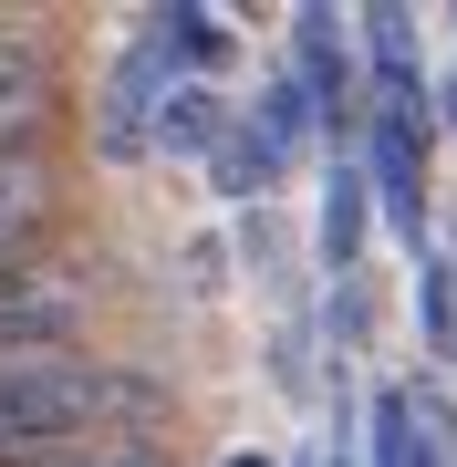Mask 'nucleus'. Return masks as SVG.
<instances>
[{"label": "nucleus", "mask_w": 457, "mask_h": 467, "mask_svg": "<svg viewBox=\"0 0 457 467\" xmlns=\"http://www.w3.org/2000/svg\"><path fill=\"white\" fill-rule=\"evenodd\" d=\"M63 63H73V42H63V21H42V11H0V156H21V146H63Z\"/></svg>", "instance_id": "nucleus-1"}, {"label": "nucleus", "mask_w": 457, "mask_h": 467, "mask_svg": "<svg viewBox=\"0 0 457 467\" xmlns=\"http://www.w3.org/2000/svg\"><path fill=\"white\" fill-rule=\"evenodd\" d=\"M104 301V260L94 250H42V260H11L0 270V343H52V333H84Z\"/></svg>", "instance_id": "nucleus-2"}, {"label": "nucleus", "mask_w": 457, "mask_h": 467, "mask_svg": "<svg viewBox=\"0 0 457 467\" xmlns=\"http://www.w3.org/2000/svg\"><path fill=\"white\" fill-rule=\"evenodd\" d=\"M63 239H73V146L0 156V270L63 250Z\"/></svg>", "instance_id": "nucleus-3"}, {"label": "nucleus", "mask_w": 457, "mask_h": 467, "mask_svg": "<svg viewBox=\"0 0 457 467\" xmlns=\"http://www.w3.org/2000/svg\"><path fill=\"white\" fill-rule=\"evenodd\" d=\"M426 146H437V125H426V115H374L364 146H354L374 208L395 218V239H406V250H426Z\"/></svg>", "instance_id": "nucleus-4"}, {"label": "nucleus", "mask_w": 457, "mask_h": 467, "mask_svg": "<svg viewBox=\"0 0 457 467\" xmlns=\"http://www.w3.org/2000/svg\"><path fill=\"white\" fill-rule=\"evenodd\" d=\"M167 84H177V73H167V52H156L146 32L115 52V73L94 84V146H104V167H146V156H156L146 125H156V104H167Z\"/></svg>", "instance_id": "nucleus-5"}, {"label": "nucleus", "mask_w": 457, "mask_h": 467, "mask_svg": "<svg viewBox=\"0 0 457 467\" xmlns=\"http://www.w3.org/2000/svg\"><path fill=\"white\" fill-rule=\"evenodd\" d=\"M364 218H374V187H364L354 156H333V187H322V270L333 281L364 270Z\"/></svg>", "instance_id": "nucleus-6"}, {"label": "nucleus", "mask_w": 457, "mask_h": 467, "mask_svg": "<svg viewBox=\"0 0 457 467\" xmlns=\"http://www.w3.org/2000/svg\"><path fill=\"white\" fill-rule=\"evenodd\" d=\"M219 135H229L219 84H167V104H156V125H146V146H156V156H208Z\"/></svg>", "instance_id": "nucleus-7"}, {"label": "nucleus", "mask_w": 457, "mask_h": 467, "mask_svg": "<svg viewBox=\"0 0 457 467\" xmlns=\"http://www.w3.org/2000/svg\"><path fill=\"white\" fill-rule=\"evenodd\" d=\"M239 135H250V146H260V156H271V167L291 177V156L312 146V94L291 84V73H271V84H260V115L239 125Z\"/></svg>", "instance_id": "nucleus-8"}, {"label": "nucleus", "mask_w": 457, "mask_h": 467, "mask_svg": "<svg viewBox=\"0 0 457 467\" xmlns=\"http://www.w3.org/2000/svg\"><path fill=\"white\" fill-rule=\"evenodd\" d=\"M104 343H84V333H52V343H0V405L11 395H42V384H63V374H84Z\"/></svg>", "instance_id": "nucleus-9"}, {"label": "nucleus", "mask_w": 457, "mask_h": 467, "mask_svg": "<svg viewBox=\"0 0 457 467\" xmlns=\"http://www.w3.org/2000/svg\"><path fill=\"white\" fill-rule=\"evenodd\" d=\"M416 333H426V364H457V260L447 250H416Z\"/></svg>", "instance_id": "nucleus-10"}, {"label": "nucleus", "mask_w": 457, "mask_h": 467, "mask_svg": "<svg viewBox=\"0 0 457 467\" xmlns=\"http://www.w3.org/2000/svg\"><path fill=\"white\" fill-rule=\"evenodd\" d=\"M208 187L250 208V198H271V187H281V167H271V156H260V146H250V135H239V125H229L219 146H208Z\"/></svg>", "instance_id": "nucleus-11"}, {"label": "nucleus", "mask_w": 457, "mask_h": 467, "mask_svg": "<svg viewBox=\"0 0 457 467\" xmlns=\"http://www.w3.org/2000/svg\"><path fill=\"white\" fill-rule=\"evenodd\" d=\"M406 447H416V395L385 384V395H374V467H406Z\"/></svg>", "instance_id": "nucleus-12"}, {"label": "nucleus", "mask_w": 457, "mask_h": 467, "mask_svg": "<svg viewBox=\"0 0 457 467\" xmlns=\"http://www.w3.org/2000/svg\"><path fill=\"white\" fill-rule=\"evenodd\" d=\"M73 467H187V457L167 447V436H104V447L73 457Z\"/></svg>", "instance_id": "nucleus-13"}, {"label": "nucleus", "mask_w": 457, "mask_h": 467, "mask_svg": "<svg viewBox=\"0 0 457 467\" xmlns=\"http://www.w3.org/2000/svg\"><path fill=\"white\" fill-rule=\"evenodd\" d=\"M437 125H447V135H457V73H447V104H437Z\"/></svg>", "instance_id": "nucleus-14"}, {"label": "nucleus", "mask_w": 457, "mask_h": 467, "mask_svg": "<svg viewBox=\"0 0 457 467\" xmlns=\"http://www.w3.org/2000/svg\"><path fill=\"white\" fill-rule=\"evenodd\" d=\"M302 467H354V457H333V447H322V457H302Z\"/></svg>", "instance_id": "nucleus-15"}, {"label": "nucleus", "mask_w": 457, "mask_h": 467, "mask_svg": "<svg viewBox=\"0 0 457 467\" xmlns=\"http://www.w3.org/2000/svg\"><path fill=\"white\" fill-rule=\"evenodd\" d=\"M229 467H271V457H229Z\"/></svg>", "instance_id": "nucleus-16"}]
</instances>
